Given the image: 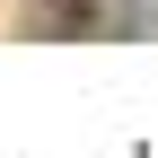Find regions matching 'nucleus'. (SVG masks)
Returning a JSON list of instances; mask_svg holds the SVG:
<instances>
[{
	"mask_svg": "<svg viewBox=\"0 0 158 158\" xmlns=\"http://www.w3.org/2000/svg\"><path fill=\"white\" fill-rule=\"evenodd\" d=\"M35 27L44 35H97L106 9H97V0H35Z\"/></svg>",
	"mask_w": 158,
	"mask_h": 158,
	"instance_id": "nucleus-1",
	"label": "nucleus"
}]
</instances>
